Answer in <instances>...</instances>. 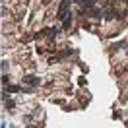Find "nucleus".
Wrapping results in <instances>:
<instances>
[{
  "label": "nucleus",
  "mask_w": 128,
  "mask_h": 128,
  "mask_svg": "<svg viewBox=\"0 0 128 128\" xmlns=\"http://www.w3.org/2000/svg\"><path fill=\"white\" fill-rule=\"evenodd\" d=\"M68 10H70V0H60V6H58V12H56V20H58V22H64L66 18L70 16Z\"/></svg>",
  "instance_id": "obj_1"
},
{
  "label": "nucleus",
  "mask_w": 128,
  "mask_h": 128,
  "mask_svg": "<svg viewBox=\"0 0 128 128\" xmlns=\"http://www.w3.org/2000/svg\"><path fill=\"white\" fill-rule=\"evenodd\" d=\"M24 86H29V88H35V86H41V78L33 76V74H25L24 76Z\"/></svg>",
  "instance_id": "obj_2"
}]
</instances>
